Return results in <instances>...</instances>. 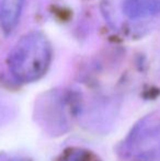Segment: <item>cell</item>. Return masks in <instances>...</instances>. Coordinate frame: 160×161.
<instances>
[{"label":"cell","mask_w":160,"mask_h":161,"mask_svg":"<svg viewBox=\"0 0 160 161\" xmlns=\"http://www.w3.org/2000/svg\"><path fill=\"white\" fill-rule=\"evenodd\" d=\"M52 60V46L41 32H31L22 36L11 49L8 65L17 81L30 83L46 74Z\"/></svg>","instance_id":"cell-1"},{"label":"cell","mask_w":160,"mask_h":161,"mask_svg":"<svg viewBox=\"0 0 160 161\" xmlns=\"http://www.w3.org/2000/svg\"><path fill=\"white\" fill-rule=\"evenodd\" d=\"M123 153L132 161H160V119H144L128 135Z\"/></svg>","instance_id":"cell-2"},{"label":"cell","mask_w":160,"mask_h":161,"mask_svg":"<svg viewBox=\"0 0 160 161\" xmlns=\"http://www.w3.org/2000/svg\"><path fill=\"white\" fill-rule=\"evenodd\" d=\"M68 97L54 94V97H46L44 103L39 108V116L43 123L54 128V131L59 130L64 133L69 126V121H73V101H69Z\"/></svg>","instance_id":"cell-3"},{"label":"cell","mask_w":160,"mask_h":161,"mask_svg":"<svg viewBox=\"0 0 160 161\" xmlns=\"http://www.w3.org/2000/svg\"><path fill=\"white\" fill-rule=\"evenodd\" d=\"M123 11L130 19H143L160 12V0H125Z\"/></svg>","instance_id":"cell-4"},{"label":"cell","mask_w":160,"mask_h":161,"mask_svg":"<svg viewBox=\"0 0 160 161\" xmlns=\"http://www.w3.org/2000/svg\"><path fill=\"white\" fill-rule=\"evenodd\" d=\"M24 0H1L0 25L6 33L12 32L20 19Z\"/></svg>","instance_id":"cell-5"},{"label":"cell","mask_w":160,"mask_h":161,"mask_svg":"<svg viewBox=\"0 0 160 161\" xmlns=\"http://www.w3.org/2000/svg\"><path fill=\"white\" fill-rule=\"evenodd\" d=\"M54 161H102L92 150L81 147H69L63 150Z\"/></svg>","instance_id":"cell-6"},{"label":"cell","mask_w":160,"mask_h":161,"mask_svg":"<svg viewBox=\"0 0 160 161\" xmlns=\"http://www.w3.org/2000/svg\"><path fill=\"white\" fill-rule=\"evenodd\" d=\"M8 161H31V160L26 159V158H12V159H10Z\"/></svg>","instance_id":"cell-7"}]
</instances>
